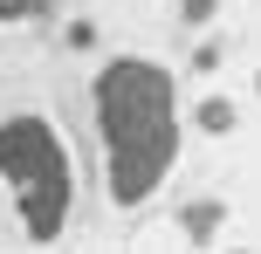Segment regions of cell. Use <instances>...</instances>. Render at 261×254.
Wrapping results in <instances>:
<instances>
[{
  "label": "cell",
  "mask_w": 261,
  "mask_h": 254,
  "mask_svg": "<svg viewBox=\"0 0 261 254\" xmlns=\"http://www.w3.org/2000/svg\"><path fill=\"white\" fill-rule=\"evenodd\" d=\"M96 131H103V172L117 206H144L172 172L179 151V90L158 62L117 55L96 69Z\"/></svg>",
  "instance_id": "1"
},
{
  "label": "cell",
  "mask_w": 261,
  "mask_h": 254,
  "mask_svg": "<svg viewBox=\"0 0 261 254\" xmlns=\"http://www.w3.org/2000/svg\"><path fill=\"white\" fill-rule=\"evenodd\" d=\"M0 186L21 213L28 241H62L69 206H76V172H69V145L55 137L48 117L35 110L0 117Z\"/></svg>",
  "instance_id": "2"
},
{
  "label": "cell",
  "mask_w": 261,
  "mask_h": 254,
  "mask_svg": "<svg viewBox=\"0 0 261 254\" xmlns=\"http://www.w3.org/2000/svg\"><path fill=\"white\" fill-rule=\"evenodd\" d=\"M28 14H41V0H0V21H28Z\"/></svg>",
  "instance_id": "3"
}]
</instances>
